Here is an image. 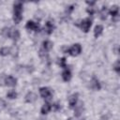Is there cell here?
Segmentation results:
<instances>
[{"mask_svg":"<svg viewBox=\"0 0 120 120\" xmlns=\"http://www.w3.org/2000/svg\"><path fill=\"white\" fill-rule=\"evenodd\" d=\"M91 25H92V20L90 18H86V19L82 20L80 23V27L82 28V30L83 32H88Z\"/></svg>","mask_w":120,"mask_h":120,"instance_id":"1","label":"cell"},{"mask_svg":"<svg viewBox=\"0 0 120 120\" xmlns=\"http://www.w3.org/2000/svg\"><path fill=\"white\" fill-rule=\"evenodd\" d=\"M82 52V47H81V45L80 44H74L70 49H68V51H67V52H68V53H70L71 55H73V56H76V55H78V54H80V52Z\"/></svg>","mask_w":120,"mask_h":120,"instance_id":"2","label":"cell"},{"mask_svg":"<svg viewBox=\"0 0 120 120\" xmlns=\"http://www.w3.org/2000/svg\"><path fill=\"white\" fill-rule=\"evenodd\" d=\"M39 94L44 98H51V97H52V92L47 87H41L39 89Z\"/></svg>","mask_w":120,"mask_h":120,"instance_id":"3","label":"cell"},{"mask_svg":"<svg viewBox=\"0 0 120 120\" xmlns=\"http://www.w3.org/2000/svg\"><path fill=\"white\" fill-rule=\"evenodd\" d=\"M25 27L28 29V30H34V31H38V28H39V25L36 22H34L33 21H28L26 22V25Z\"/></svg>","mask_w":120,"mask_h":120,"instance_id":"4","label":"cell"},{"mask_svg":"<svg viewBox=\"0 0 120 120\" xmlns=\"http://www.w3.org/2000/svg\"><path fill=\"white\" fill-rule=\"evenodd\" d=\"M5 82H6V85L8 86H15L17 83V80L13 76H8L5 79Z\"/></svg>","mask_w":120,"mask_h":120,"instance_id":"5","label":"cell"},{"mask_svg":"<svg viewBox=\"0 0 120 120\" xmlns=\"http://www.w3.org/2000/svg\"><path fill=\"white\" fill-rule=\"evenodd\" d=\"M37 98H38V96L33 92H30L25 96V101L26 102H30V103L34 102V101L37 100Z\"/></svg>","mask_w":120,"mask_h":120,"instance_id":"6","label":"cell"},{"mask_svg":"<svg viewBox=\"0 0 120 120\" xmlns=\"http://www.w3.org/2000/svg\"><path fill=\"white\" fill-rule=\"evenodd\" d=\"M83 112V105L82 103H80L79 105H76L75 106V110H74V115L76 117H79Z\"/></svg>","mask_w":120,"mask_h":120,"instance_id":"7","label":"cell"},{"mask_svg":"<svg viewBox=\"0 0 120 120\" xmlns=\"http://www.w3.org/2000/svg\"><path fill=\"white\" fill-rule=\"evenodd\" d=\"M90 86H91V88H93L95 90H99L100 89V83H99L98 80L96 79L95 77L92 79V81L90 82Z\"/></svg>","mask_w":120,"mask_h":120,"instance_id":"8","label":"cell"},{"mask_svg":"<svg viewBox=\"0 0 120 120\" xmlns=\"http://www.w3.org/2000/svg\"><path fill=\"white\" fill-rule=\"evenodd\" d=\"M77 100H78V94L76 93V94H73L69 98H68V102H69V106L71 107V108H73L75 105H76V103H77Z\"/></svg>","mask_w":120,"mask_h":120,"instance_id":"9","label":"cell"},{"mask_svg":"<svg viewBox=\"0 0 120 120\" xmlns=\"http://www.w3.org/2000/svg\"><path fill=\"white\" fill-rule=\"evenodd\" d=\"M62 78L65 82H68L70 79H71V73L68 69H65L63 72H62Z\"/></svg>","mask_w":120,"mask_h":120,"instance_id":"10","label":"cell"},{"mask_svg":"<svg viewBox=\"0 0 120 120\" xmlns=\"http://www.w3.org/2000/svg\"><path fill=\"white\" fill-rule=\"evenodd\" d=\"M51 108H52V107H51V104H50V103H48V102L44 103L43 106L41 107V113H42V114H46V113H48V112H50Z\"/></svg>","mask_w":120,"mask_h":120,"instance_id":"11","label":"cell"},{"mask_svg":"<svg viewBox=\"0 0 120 120\" xmlns=\"http://www.w3.org/2000/svg\"><path fill=\"white\" fill-rule=\"evenodd\" d=\"M53 28H54V25L52 24V22H46L45 30H46V33L47 34H51L53 31Z\"/></svg>","mask_w":120,"mask_h":120,"instance_id":"12","label":"cell"},{"mask_svg":"<svg viewBox=\"0 0 120 120\" xmlns=\"http://www.w3.org/2000/svg\"><path fill=\"white\" fill-rule=\"evenodd\" d=\"M103 31V26L102 25H97L95 27V30H94V35H95V38H98L101 35Z\"/></svg>","mask_w":120,"mask_h":120,"instance_id":"13","label":"cell"},{"mask_svg":"<svg viewBox=\"0 0 120 120\" xmlns=\"http://www.w3.org/2000/svg\"><path fill=\"white\" fill-rule=\"evenodd\" d=\"M52 48V43L50 41V40H45L43 41V49L45 51H49Z\"/></svg>","mask_w":120,"mask_h":120,"instance_id":"14","label":"cell"},{"mask_svg":"<svg viewBox=\"0 0 120 120\" xmlns=\"http://www.w3.org/2000/svg\"><path fill=\"white\" fill-rule=\"evenodd\" d=\"M99 14H100V18H101L102 20H105V19L107 18V15H108V9H107V8H106V7H103V8H101Z\"/></svg>","mask_w":120,"mask_h":120,"instance_id":"15","label":"cell"},{"mask_svg":"<svg viewBox=\"0 0 120 120\" xmlns=\"http://www.w3.org/2000/svg\"><path fill=\"white\" fill-rule=\"evenodd\" d=\"M13 20L15 22V23H19L22 20V13H18V12H14L13 14Z\"/></svg>","mask_w":120,"mask_h":120,"instance_id":"16","label":"cell"},{"mask_svg":"<svg viewBox=\"0 0 120 120\" xmlns=\"http://www.w3.org/2000/svg\"><path fill=\"white\" fill-rule=\"evenodd\" d=\"M9 52H10V49L8 48V47H3V48L0 49V54L3 55V56H6V55L9 54Z\"/></svg>","mask_w":120,"mask_h":120,"instance_id":"17","label":"cell"},{"mask_svg":"<svg viewBox=\"0 0 120 120\" xmlns=\"http://www.w3.org/2000/svg\"><path fill=\"white\" fill-rule=\"evenodd\" d=\"M118 10H119V8H118L117 6H112V8H111V11H110V12H111L112 16L114 17V16H117V15H118Z\"/></svg>","mask_w":120,"mask_h":120,"instance_id":"18","label":"cell"},{"mask_svg":"<svg viewBox=\"0 0 120 120\" xmlns=\"http://www.w3.org/2000/svg\"><path fill=\"white\" fill-rule=\"evenodd\" d=\"M11 37H12V38L14 40H18L19 38H20V32H19V30L18 29L13 30V32L11 33Z\"/></svg>","mask_w":120,"mask_h":120,"instance_id":"19","label":"cell"},{"mask_svg":"<svg viewBox=\"0 0 120 120\" xmlns=\"http://www.w3.org/2000/svg\"><path fill=\"white\" fill-rule=\"evenodd\" d=\"M2 35H3L5 38H8V37H10L11 34H10V30H9V28L5 27V28L2 30Z\"/></svg>","mask_w":120,"mask_h":120,"instance_id":"20","label":"cell"},{"mask_svg":"<svg viewBox=\"0 0 120 120\" xmlns=\"http://www.w3.org/2000/svg\"><path fill=\"white\" fill-rule=\"evenodd\" d=\"M7 97L8 98H17V93L14 91V90H10V91H8V94H7Z\"/></svg>","mask_w":120,"mask_h":120,"instance_id":"21","label":"cell"},{"mask_svg":"<svg viewBox=\"0 0 120 120\" xmlns=\"http://www.w3.org/2000/svg\"><path fill=\"white\" fill-rule=\"evenodd\" d=\"M113 69H114L117 73L120 72V61H119V60H117V61L113 64Z\"/></svg>","mask_w":120,"mask_h":120,"instance_id":"22","label":"cell"},{"mask_svg":"<svg viewBox=\"0 0 120 120\" xmlns=\"http://www.w3.org/2000/svg\"><path fill=\"white\" fill-rule=\"evenodd\" d=\"M59 65H60L61 67H63V68H66V58H65V57H63V58L60 59Z\"/></svg>","mask_w":120,"mask_h":120,"instance_id":"23","label":"cell"},{"mask_svg":"<svg viewBox=\"0 0 120 120\" xmlns=\"http://www.w3.org/2000/svg\"><path fill=\"white\" fill-rule=\"evenodd\" d=\"M5 105H7V104H6V102H5L3 99H1V98H0V106L5 107Z\"/></svg>","mask_w":120,"mask_h":120,"instance_id":"24","label":"cell"},{"mask_svg":"<svg viewBox=\"0 0 120 120\" xmlns=\"http://www.w3.org/2000/svg\"><path fill=\"white\" fill-rule=\"evenodd\" d=\"M86 3H87V4H88V5H91V6H92V5H94V4H95V2H86Z\"/></svg>","mask_w":120,"mask_h":120,"instance_id":"25","label":"cell"},{"mask_svg":"<svg viewBox=\"0 0 120 120\" xmlns=\"http://www.w3.org/2000/svg\"><path fill=\"white\" fill-rule=\"evenodd\" d=\"M68 120H70V119H68Z\"/></svg>","mask_w":120,"mask_h":120,"instance_id":"26","label":"cell"}]
</instances>
